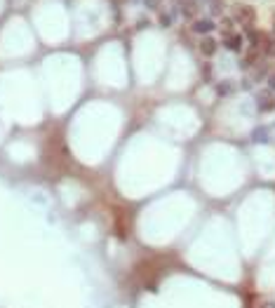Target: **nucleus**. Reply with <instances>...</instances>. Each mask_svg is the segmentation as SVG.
Here are the masks:
<instances>
[{"label":"nucleus","mask_w":275,"mask_h":308,"mask_svg":"<svg viewBox=\"0 0 275 308\" xmlns=\"http://www.w3.org/2000/svg\"><path fill=\"white\" fill-rule=\"evenodd\" d=\"M266 52H268V56H273V54H275V38L268 43V50H266Z\"/></svg>","instance_id":"11"},{"label":"nucleus","mask_w":275,"mask_h":308,"mask_svg":"<svg viewBox=\"0 0 275 308\" xmlns=\"http://www.w3.org/2000/svg\"><path fill=\"white\" fill-rule=\"evenodd\" d=\"M252 139H254V141H268V129H266V127H259V129H254Z\"/></svg>","instance_id":"8"},{"label":"nucleus","mask_w":275,"mask_h":308,"mask_svg":"<svg viewBox=\"0 0 275 308\" xmlns=\"http://www.w3.org/2000/svg\"><path fill=\"white\" fill-rule=\"evenodd\" d=\"M249 40H252V45H261V43H264V35L259 33V31H249Z\"/></svg>","instance_id":"9"},{"label":"nucleus","mask_w":275,"mask_h":308,"mask_svg":"<svg viewBox=\"0 0 275 308\" xmlns=\"http://www.w3.org/2000/svg\"><path fill=\"white\" fill-rule=\"evenodd\" d=\"M224 45L228 47V50H233V52H237L242 47V35L240 33H228L224 38Z\"/></svg>","instance_id":"6"},{"label":"nucleus","mask_w":275,"mask_h":308,"mask_svg":"<svg viewBox=\"0 0 275 308\" xmlns=\"http://www.w3.org/2000/svg\"><path fill=\"white\" fill-rule=\"evenodd\" d=\"M200 52L205 56H214L216 52V40L212 35H200Z\"/></svg>","instance_id":"4"},{"label":"nucleus","mask_w":275,"mask_h":308,"mask_svg":"<svg viewBox=\"0 0 275 308\" xmlns=\"http://www.w3.org/2000/svg\"><path fill=\"white\" fill-rule=\"evenodd\" d=\"M261 308H275V301H264L261 303Z\"/></svg>","instance_id":"14"},{"label":"nucleus","mask_w":275,"mask_h":308,"mask_svg":"<svg viewBox=\"0 0 275 308\" xmlns=\"http://www.w3.org/2000/svg\"><path fill=\"white\" fill-rule=\"evenodd\" d=\"M235 19L240 24H245V26H252V22L256 19V10L249 5H237L235 7Z\"/></svg>","instance_id":"2"},{"label":"nucleus","mask_w":275,"mask_h":308,"mask_svg":"<svg viewBox=\"0 0 275 308\" xmlns=\"http://www.w3.org/2000/svg\"><path fill=\"white\" fill-rule=\"evenodd\" d=\"M268 85H270V90L275 92V73H270V78H268Z\"/></svg>","instance_id":"13"},{"label":"nucleus","mask_w":275,"mask_h":308,"mask_svg":"<svg viewBox=\"0 0 275 308\" xmlns=\"http://www.w3.org/2000/svg\"><path fill=\"white\" fill-rule=\"evenodd\" d=\"M143 3H146L149 7H158L160 5V0H143Z\"/></svg>","instance_id":"12"},{"label":"nucleus","mask_w":275,"mask_h":308,"mask_svg":"<svg viewBox=\"0 0 275 308\" xmlns=\"http://www.w3.org/2000/svg\"><path fill=\"white\" fill-rule=\"evenodd\" d=\"M233 90H235V85L228 83V80H224V83L216 85V94H219V97H231Z\"/></svg>","instance_id":"7"},{"label":"nucleus","mask_w":275,"mask_h":308,"mask_svg":"<svg viewBox=\"0 0 275 308\" xmlns=\"http://www.w3.org/2000/svg\"><path fill=\"white\" fill-rule=\"evenodd\" d=\"M216 28V24L212 19H193V31L198 35H209Z\"/></svg>","instance_id":"3"},{"label":"nucleus","mask_w":275,"mask_h":308,"mask_svg":"<svg viewBox=\"0 0 275 308\" xmlns=\"http://www.w3.org/2000/svg\"><path fill=\"white\" fill-rule=\"evenodd\" d=\"M160 24H162V26H170V24H172L170 14H160Z\"/></svg>","instance_id":"10"},{"label":"nucleus","mask_w":275,"mask_h":308,"mask_svg":"<svg viewBox=\"0 0 275 308\" xmlns=\"http://www.w3.org/2000/svg\"><path fill=\"white\" fill-rule=\"evenodd\" d=\"M176 7L186 19H198L200 14V0H176Z\"/></svg>","instance_id":"1"},{"label":"nucleus","mask_w":275,"mask_h":308,"mask_svg":"<svg viewBox=\"0 0 275 308\" xmlns=\"http://www.w3.org/2000/svg\"><path fill=\"white\" fill-rule=\"evenodd\" d=\"M256 108L259 111H270V108H275V99L270 97V92H259L256 94Z\"/></svg>","instance_id":"5"}]
</instances>
